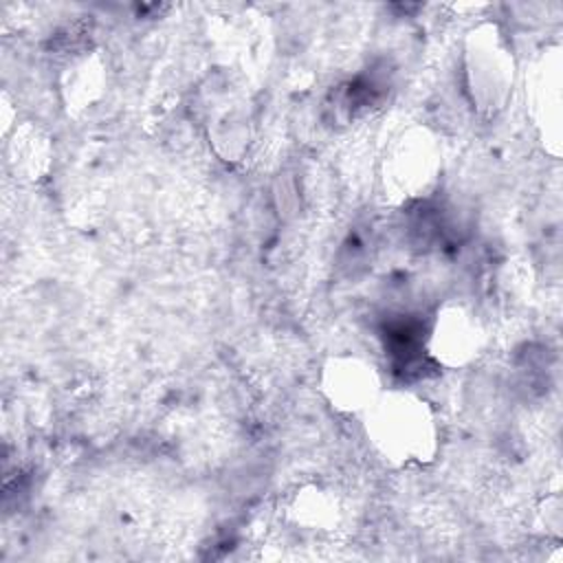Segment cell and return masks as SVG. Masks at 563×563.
Wrapping results in <instances>:
<instances>
[{"instance_id":"cell-7","label":"cell","mask_w":563,"mask_h":563,"mask_svg":"<svg viewBox=\"0 0 563 563\" xmlns=\"http://www.w3.org/2000/svg\"><path fill=\"white\" fill-rule=\"evenodd\" d=\"M292 515L297 517V521H301L303 526L310 528H328L330 523H334L336 519V510L334 504L330 501V497L321 490H310V493H301L295 504H292Z\"/></svg>"},{"instance_id":"cell-6","label":"cell","mask_w":563,"mask_h":563,"mask_svg":"<svg viewBox=\"0 0 563 563\" xmlns=\"http://www.w3.org/2000/svg\"><path fill=\"white\" fill-rule=\"evenodd\" d=\"M561 62L559 55H545L543 64L537 68V79L532 86V108L543 112L539 125L545 130V143L554 145V154L561 136Z\"/></svg>"},{"instance_id":"cell-2","label":"cell","mask_w":563,"mask_h":563,"mask_svg":"<svg viewBox=\"0 0 563 563\" xmlns=\"http://www.w3.org/2000/svg\"><path fill=\"white\" fill-rule=\"evenodd\" d=\"M464 77L471 101L482 114L493 117L506 106L515 84V59L497 26L484 24L468 33Z\"/></svg>"},{"instance_id":"cell-5","label":"cell","mask_w":563,"mask_h":563,"mask_svg":"<svg viewBox=\"0 0 563 563\" xmlns=\"http://www.w3.org/2000/svg\"><path fill=\"white\" fill-rule=\"evenodd\" d=\"M484 328L475 310L460 301L438 308L427 334V352L444 367L468 365L482 350Z\"/></svg>"},{"instance_id":"cell-8","label":"cell","mask_w":563,"mask_h":563,"mask_svg":"<svg viewBox=\"0 0 563 563\" xmlns=\"http://www.w3.org/2000/svg\"><path fill=\"white\" fill-rule=\"evenodd\" d=\"M101 81H103V75H101V66L95 62V59H86V62H79L75 68H73V79L68 81V101H79L81 108H86L88 103H92L97 97H99V90H101Z\"/></svg>"},{"instance_id":"cell-4","label":"cell","mask_w":563,"mask_h":563,"mask_svg":"<svg viewBox=\"0 0 563 563\" xmlns=\"http://www.w3.org/2000/svg\"><path fill=\"white\" fill-rule=\"evenodd\" d=\"M319 385L330 407L341 413H365L383 391L378 367L356 354L330 356L321 367Z\"/></svg>"},{"instance_id":"cell-1","label":"cell","mask_w":563,"mask_h":563,"mask_svg":"<svg viewBox=\"0 0 563 563\" xmlns=\"http://www.w3.org/2000/svg\"><path fill=\"white\" fill-rule=\"evenodd\" d=\"M365 433L391 464H422L438 451V420L431 405L402 389L380 391L367 407Z\"/></svg>"},{"instance_id":"cell-3","label":"cell","mask_w":563,"mask_h":563,"mask_svg":"<svg viewBox=\"0 0 563 563\" xmlns=\"http://www.w3.org/2000/svg\"><path fill=\"white\" fill-rule=\"evenodd\" d=\"M442 169V154L435 136L420 125L402 130L385 150L383 185L394 200L427 198Z\"/></svg>"}]
</instances>
